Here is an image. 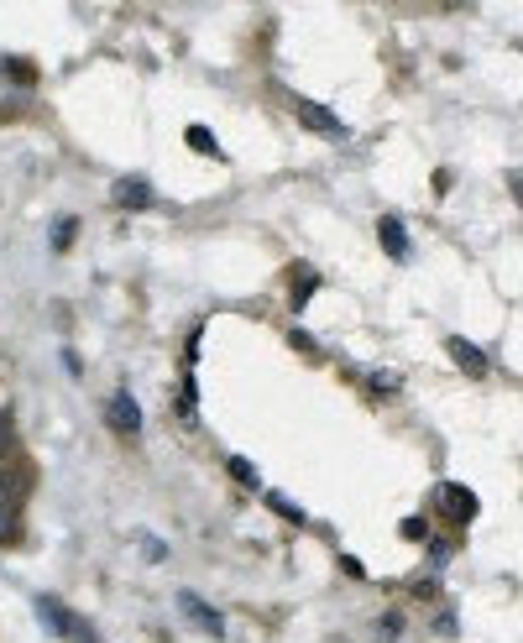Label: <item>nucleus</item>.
I'll return each instance as SVG.
<instances>
[{
	"mask_svg": "<svg viewBox=\"0 0 523 643\" xmlns=\"http://www.w3.org/2000/svg\"><path fill=\"white\" fill-rule=\"evenodd\" d=\"M377 241H382V251H388V257H408V231H403V225L393 220V215H382L377 220Z\"/></svg>",
	"mask_w": 523,
	"mask_h": 643,
	"instance_id": "nucleus-7",
	"label": "nucleus"
},
{
	"mask_svg": "<svg viewBox=\"0 0 523 643\" xmlns=\"http://www.w3.org/2000/svg\"><path fill=\"white\" fill-rule=\"evenodd\" d=\"M178 607H184V617H194V623H199L204 633H210V638H220V633H225V623H220V612H215V607H204V602H199L194 591H184V596H178Z\"/></svg>",
	"mask_w": 523,
	"mask_h": 643,
	"instance_id": "nucleus-3",
	"label": "nucleus"
},
{
	"mask_svg": "<svg viewBox=\"0 0 523 643\" xmlns=\"http://www.w3.org/2000/svg\"><path fill=\"white\" fill-rule=\"evenodd\" d=\"M116 204H121V210H147V204H152V183L147 178H121L116 183Z\"/></svg>",
	"mask_w": 523,
	"mask_h": 643,
	"instance_id": "nucleus-6",
	"label": "nucleus"
},
{
	"mask_svg": "<svg viewBox=\"0 0 523 643\" xmlns=\"http://www.w3.org/2000/svg\"><path fill=\"white\" fill-rule=\"evenodd\" d=\"M189 142H194L199 152H215V142H210V131H204V126H189Z\"/></svg>",
	"mask_w": 523,
	"mask_h": 643,
	"instance_id": "nucleus-14",
	"label": "nucleus"
},
{
	"mask_svg": "<svg viewBox=\"0 0 523 643\" xmlns=\"http://www.w3.org/2000/svg\"><path fill=\"white\" fill-rule=\"evenodd\" d=\"M445 346H450V356H456V366H461V372H466V377H487V356H482V351H476V346H471V340H461V335H450V340H445Z\"/></svg>",
	"mask_w": 523,
	"mask_h": 643,
	"instance_id": "nucleus-4",
	"label": "nucleus"
},
{
	"mask_svg": "<svg viewBox=\"0 0 523 643\" xmlns=\"http://www.w3.org/2000/svg\"><path fill=\"white\" fill-rule=\"evenodd\" d=\"M382 633H388V638L403 633V612H388V617H382Z\"/></svg>",
	"mask_w": 523,
	"mask_h": 643,
	"instance_id": "nucleus-15",
	"label": "nucleus"
},
{
	"mask_svg": "<svg viewBox=\"0 0 523 643\" xmlns=\"http://www.w3.org/2000/svg\"><path fill=\"white\" fill-rule=\"evenodd\" d=\"M267 502H272V508H278V513H283L288 523H299V518H304V513H299V508H293V502H288V497H278V492H272Z\"/></svg>",
	"mask_w": 523,
	"mask_h": 643,
	"instance_id": "nucleus-13",
	"label": "nucleus"
},
{
	"mask_svg": "<svg viewBox=\"0 0 523 643\" xmlns=\"http://www.w3.org/2000/svg\"><path fill=\"white\" fill-rule=\"evenodd\" d=\"M314 288H320V278H314V272H304V267H299V272H293V309H304V304H309V293H314Z\"/></svg>",
	"mask_w": 523,
	"mask_h": 643,
	"instance_id": "nucleus-10",
	"label": "nucleus"
},
{
	"mask_svg": "<svg viewBox=\"0 0 523 643\" xmlns=\"http://www.w3.org/2000/svg\"><path fill=\"white\" fill-rule=\"evenodd\" d=\"M231 471H236L241 481H257V476H252V461H241V455H236V461H231Z\"/></svg>",
	"mask_w": 523,
	"mask_h": 643,
	"instance_id": "nucleus-16",
	"label": "nucleus"
},
{
	"mask_svg": "<svg viewBox=\"0 0 523 643\" xmlns=\"http://www.w3.org/2000/svg\"><path fill=\"white\" fill-rule=\"evenodd\" d=\"M74 236H79V220H58V225H53V246H58V251L74 241Z\"/></svg>",
	"mask_w": 523,
	"mask_h": 643,
	"instance_id": "nucleus-12",
	"label": "nucleus"
},
{
	"mask_svg": "<svg viewBox=\"0 0 523 643\" xmlns=\"http://www.w3.org/2000/svg\"><path fill=\"white\" fill-rule=\"evenodd\" d=\"M21 539V497L0 487V544H16Z\"/></svg>",
	"mask_w": 523,
	"mask_h": 643,
	"instance_id": "nucleus-5",
	"label": "nucleus"
},
{
	"mask_svg": "<svg viewBox=\"0 0 523 643\" xmlns=\"http://www.w3.org/2000/svg\"><path fill=\"white\" fill-rule=\"evenodd\" d=\"M440 497H445V513L456 518V523H471L476 518V497L466 487H440Z\"/></svg>",
	"mask_w": 523,
	"mask_h": 643,
	"instance_id": "nucleus-9",
	"label": "nucleus"
},
{
	"mask_svg": "<svg viewBox=\"0 0 523 643\" xmlns=\"http://www.w3.org/2000/svg\"><path fill=\"white\" fill-rule=\"evenodd\" d=\"M105 413H110V424H116L121 434H136V429H142V408H136L131 393H110Z\"/></svg>",
	"mask_w": 523,
	"mask_h": 643,
	"instance_id": "nucleus-2",
	"label": "nucleus"
},
{
	"mask_svg": "<svg viewBox=\"0 0 523 643\" xmlns=\"http://www.w3.org/2000/svg\"><path fill=\"white\" fill-rule=\"evenodd\" d=\"M299 121H304L309 131H320V136H346V126H340L325 105H309V100H304V105H299Z\"/></svg>",
	"mask_w": 523,
	"mask_h": 643,
	"instance_id": "nucleus-8",
	"label": "nucleus"
},
{
	"mask_svg": "<svg viewBox=\"0 0 523 643\" xmlns=\"http://www.w3.org/2000/svg\"><path fill=\"white\" fill-rule=\"evenodd\" d=\"M11 455H16V424H11V413L0 408V466H6Z\"/></svg>",
	"mask_w": 523,
	"mask_h": 643,
	"instance_id": "nucleus-11",
	"label": "nucleus"
},
{
	"mask_svg": "<svg viewBox=\"0 0 523 643\" xmlns=\"http://www.w3.org/2000/svg\"><path fill=\"white\" fill-rule=\"evenodd\" d=\"M37 617H42V623H48L58 638H68V643H95V628H89V617H79L74 607L53 602V596H42V602H37Z\"/></svg>",
	"mask_w": 523,
	"mask_h": 643,
	"instance_id": "nucleus-1",
	"label": "nucleus"
}]
</instances>
